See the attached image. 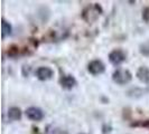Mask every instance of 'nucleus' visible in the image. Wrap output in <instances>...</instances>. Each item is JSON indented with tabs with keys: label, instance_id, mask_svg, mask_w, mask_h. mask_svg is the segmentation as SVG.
Returning <instances> with one entry per match:
<instances>
[{
	"label": "nucleus",
	"instance_id": "obj_2",
	"mask_svg": "<svg viewBox=\"0 0 149 134\" xmlns=\"http://www.w3.org/2000/svg\"><path fill=\"white\" fill-rule=\"evenodd\" d=\"M126 59H127V54L122 49H113L109 54V60L114 66H119L120 64H122Z\"/></svg>",
	"mask_w": 149,
	"mask_h": 134
},
{
	"label": "nucleus",
	"instance_id": "obj_5",
	"mask_svg": "<svg viewBox=\"0 0 149 134\" xmlns=\"http://www.w3.org/2000/svg\"><path fill=\"white\" fill-rule=\"evenodd\" d=\"M53 75H54V70L47 66L39 67L36 70V76L39 81H48L52 78Z\"/></svg>",
	"mask_w": 149,
	"mask_h": 134
},
{
	"label": "nucleus",
	"instance_id": "obj_9",
	"mask_svg": "<svg viewBox=\"0 0 149 134\" xmlns=\"http://www.w3.org/2000/svg\"><path fill=\"white\" fill-rule=\"evenodd\" d=\"M10 34H11V26H10V23L6 21L5 19H2L1 20V37H2V39H5Z\"/></svg>",
	"mask_w": 149,
	"mask_h": 134
},
{
	"label": "nucleus",
	"instance_id": "obj_6",
	"mask_svg": "<svg viewBox=\"0 0 149 134\" xmlns=\"http://www.w3.org/2000/svg\"><path fill=\"white\" fill-rule=\"evenodd\" d=\"M76 79L74 76L72 75H63L60 78V84L63 88L65 89H72L76 85Z\"/></svg>",
	"mask_w": 149,
	"mask_h": 134
},
{
	"label": "nucleus",
	"instance_id": "obj_8",
	"mask_svg": "<svg viewBox=\"0 0 149 134\" xmlns=\"http://www.w3.org/2000/svg\"><path fill=\"white\" fill-rule=\"evenodd\" d=\"M8 119L10 121H18L22 119V110L19 107L13 106L8 110Z\"/></svg>",
	"mask_w": 149,
	"mask_h": 134
},
{
	"label": "nucleus",
	"instance_id": "obj_11",
	"mask_svg": "<svg viewBox=\"0 0 149 134\" xmlns=\"http://www.w3.org/2000/svg\"><path fill=\"white\" fill-rule=\"evenodd\" d=\"M81 134H84V133H81Z\"/></svg>",
	"mask_w": 149,
	"mask_h": 134
},
{
	"label": "nucleus",
	"instance_id": "obj_7",
	"mask_svg": "<svg viewBox=\"0 0 149 134\" xmlns=\"http://www.w3.org/2000/svg\"><path fill=\"white\" fill-rule=\"evenodd\" d=\"M137 77L138 79L142 83H149V68L146 66L139 67V69L137 70Z\"/></svg>",
	"mask_w": 149,
	"mask_h": 134
},
{
	"label": "nucleus",
	"instance_id": "obj_10",
	"mask_svg": "<svg viewBox=\"0 0 149 134\" xmlns=\"http://www.w3.org/2000/svg\"><path fill=\"white\" fill-rule=\"evenodd\" d=\"M139 50L143 56H149V41H146V43L140 45Z\"/></svg>",
	"mask_w": 149,
	"mask_h": 134
},
{
	"label": "nucleus",
	"instance_id": "obj_4",
	"mask_svg": "<svg viewBox=\"0 0 149 134\" xmlns=\"http://www.w3.org/2000/svg\"><path fill=\"white\" fill-rule=\"evenodd\" d=\"M26 116L27 119H29L30 121H42L44 119V112L42 111L39 107H35V106H31L28 107L26 110Z\"/></svg>",
	"mask_w": 149,
	"mask_h": 134
},
{
	"label": "nucleus",
	"instance_id": "obj_1",
	"mask_svg": "<svg viewBox=\"0 0 149 134\" xmlns=\"http://www.w3.org/2000/svg\"><path fill=\"white\" fill-rule=\"evenodd\" d=\"M112 79H113V82L117 83L118 85H126L128 83H130V81L132 79V74L128 69L119 68V69L113 72Z\"/></svg>",
	"mask_w": 149,
	"mask_h": 134
},
{
	"label": "nucleus",
	"instance_id": "obj_3",
	"mask_svg": "<svg viewBox=\"0 0 149 134\" xmlns=\"http://www.w3.org/2000/svg\"><path fill=\"white\" fill-rule=\"evenodd\" d=\"M88 70H89L90 74L97 76V75H101L104 73L105 66L101 60L94 59L92 61H90V64L88 65Z\"/></svg>",
	"mask_w": 149,
	"mask_h": 134
}]
</instances>
